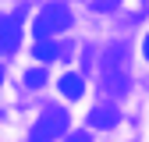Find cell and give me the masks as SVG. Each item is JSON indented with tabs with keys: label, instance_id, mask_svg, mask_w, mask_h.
I'll return each instance as SVG.
<instances>
[{
	"label": "cell",
	"instance_id": "cell-1",
	"mask_svg": "<svg viewBox=\"0 0 149 142\" xmlns=\"http://www.w3.org/2000/svg\"><path fill=\"white\" fill-rule=\"evenodd\" d=\"M71 25V11H68V4H46L43 11H39V18H36V39L39 43H50V36L53 32H64Z\"/></svg>",
	"mask_w": 149,
	"mask_h": 142
},
{
	"label": "cell",
	"instance_id": "cell-2",
	"mask_svg": "<svg viewBox=\"0 0 149 142\" xmlns=\"http://www.w3.org/2000/svg\"><path fill=\"white\" fill-rule=\"evenodd\" d=\"M64 128H68V110L64 106H46L32 128V142H53L57 135H64Z\"/></svg>",
	"mask_w": 149,
	"mask_h": 142
},
{
	"label": "cell",
	"instance_id": "cell-3",
	"mask_svg": "<svg viewBox=\"0 0 149 142\" xmlns=\"http://www.w3.org/2000/svg\"><path fill=\"white\" fill-rule=\"evenodd\" d=\"M18 43H22V14H4L0 18V46L18 50Z\"/></svg>",
	"mask_w": 149,
	"mask_h": 142
},
{
	"label": "cell",
	"instance_id": "cell-4",
	"mask_svg": "<svg viewBox=\"0 0 149 142\" xmlns=\"http://www.w3.org/2000/svg\"><path fill=\"white\" fill-rule=\"evenodd\" d=\"M89 124L92 128H114L117 124V110L114 106H96V110L89 114Z\"/></svg>",
	"mask_w": 149,
	"mask_h": 142
},
{
	"label": "cell",
	"instance_id": "cell-5",
	"mask_svg": "<svg viewBox=\"0 0 149 142\" xmlns=\"http://www.w3.org/2000/svg\"><path fill=\"white\" fill-rule=\"evenodd\" d=\"M61 93H64L68 100H78V96L85 93V82H82L78 75H64V78H61Z\"/></svg>",
	"mask_w": 149,
	"mask_h": 142
},
{
	"label": "cell",
	"instance_id": "cell-6",
	"mask_svg": "<svg viewBox=\"0 0 149 142\" xmlns=\"http://www.w3.org/2000/svg\"><path fill=\"white\" fill-rule=\"evenodd\" d=\"M25 85H29V89H43V85H46V71H43V68H29V71H25Z\"/></svg>",
	"mask_w": 149,
	"mask_h": 142
},
{
	"label": "cell",
	"instance_id": "cell-7",
	"mask_svg": "<svg viewBox=\"0 0 149 142\" xmlns=\"http://www.w3.org/2000/svg\"><path fill=\"white\" fill-rule=\"evenodd\" d=\"M36 57H39V61H53V57H57V46H53V43H36Z\"/></svg>",
	"mask_w": 149,
	"mask_h": 142
},
{
	"label": "cell",
	"instance_id": "cell-8",
	"mask_svg": "<svg viewBox=\"0 0 149 142\" xmlns=\"http://www.w3.org/2000/svg\"><path fill=\"white\" fill-rule=\"evenodd\" d=\"M68 142H89V135H85V132H71Z\"/></svg>",
	"mask_w": 149,
	"mask_h": 142
},
{
	"label": "cell",
	"instance_id": "cell-9",
	"mask_svg": "<svg viewBox=\"0 0 149 142\" xmlns=\"http://www.w3.org/2000/svg\"><path fill=\"white\" fill-rule=\"evenodd\" d=\"M142 53H146V61H149V36L142 39Z\"/></svg>",
	"mask_w": 149,
	"mask_h": 142
},
{
	"label": "cell",
	"instance_id": "cell-10",
	"mask_svg": "<svg viewBox=\"0 0 149 142\" xmlns=\"http://www.w3.org/2000/svg\"><path fill=\"white\" fill-rule=\"evenodd\" d=\"M0 85H4V68H0Z\"/></svg>",
	"mask_w": 149,
	"mask_h": 142
}]
</instances>
